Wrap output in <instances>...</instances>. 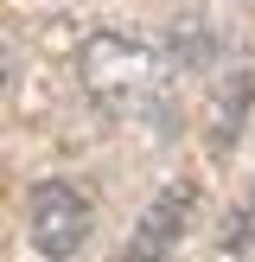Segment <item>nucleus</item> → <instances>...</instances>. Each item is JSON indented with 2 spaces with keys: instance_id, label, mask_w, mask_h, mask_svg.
<instances>
[{
  "instance_id": "1",
  "label": "nucleus",
  "mask_w": 255,
  "mask_h": 262,
  "mask_svg": "<svg viewBox=\"0 0 255 262\" xmlns=\"http://www.w3.org/2000/svg\"><path fill=\"white\" fill-rule=\"evenodd\" d=\"M76 71H83V90L115 115H140L166 83L160 58L147 45H134V38H121V32H89L83 51H76Z\"/></svg>"
},
{
  "instance_id": "2",
  "label": "nucleus",
  "mask_w": 255,
  "mask_h": 262,
  "mask_svg": "<svg viewBox=\"0 0 255 262\" xmlns=\"http://www.w3.org/2000/svg\"><path fill=\"white\" fill-rule=\"evenodd\" d=\"M89 230H96V205H89L83 186L38 179L26 192V237H32V250L45 262H76L83 243H89Z\"/></svg>"
},
{
  "instance_id": "3",
  "label": "nucleus",
  "mask_w": 255,
  "mask_h": 262,
  "mask_svg": "<svg viewBox=\"0 0 255 262\" xmlns=\"http://www.w3.org/2000/svg\"><path fill=\"white\" fill-rule=\"evenodd\" d=\"M191 205H198V186H191V179L160 186L153 205L140 211V224L128 230V243H121L115 262H172L178 256V237H185V224H191Z\"/></svg>"
},
{
  "instance_id": "4",
  "label": "nucleus",
  "mask_w": 255,
  "mask_h": 262,
  "mask_svg": "<svg viewBox=\"0 0 255 262\" xmlns=\"http://www.w3.org/2000/svg\"><path fill=\"white\" fill-rule=\"evenodd\" d=\"M249 96H255V77H249V71H236L223 90H217V115H211V147H217V154L236 147L242 122H249Z\"/></svg>"
},
{
  "instance_id": "5",
  "label": "nucleus",
  "mask_w": 255,
  "mask_h": 262,
  "mask_svg": "<svg viewBox=\"0 0 255 262\" xmlns=\"http://www.w3.org/2000/svg\"><path fill=\"white\" fill-rule=\"evenodd\" d=\"M172 51H178V64H204L211 58V32H204V26H185V32H178L172 26Z\"/></svg>"
}]
</instances>
